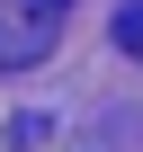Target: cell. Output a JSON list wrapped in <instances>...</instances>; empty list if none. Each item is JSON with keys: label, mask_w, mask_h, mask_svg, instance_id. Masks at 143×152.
Masks as SVG:
<instances>
[{"label": "cell", "mask_w": 143, "mask_h": 152, "mask_svg": "<svg viewBox=\"0 0 143 152\" xmlns=\"http://www.w3.org/2000/svg\"><path fill=\"white\" fill-rule=\"evenodd\" d=\"M63 18L72 0H0V72H27L63 45Z\"/></svg>", "instance_id": "1"}, {"label": "cell", "mask_w": 143, "mask_h": 152, "mask_svg": "<svg viewBox=\"0 0 143 152\" xmlns=\"http://www.w3.org/2000/svg\"><path fill=\"white\" fill-rule=\"evenodd\" d=\"M116 45H125V54H143V0H125V9H116Z\"/></svg>", "instance_id": "2"}]
</instances>
